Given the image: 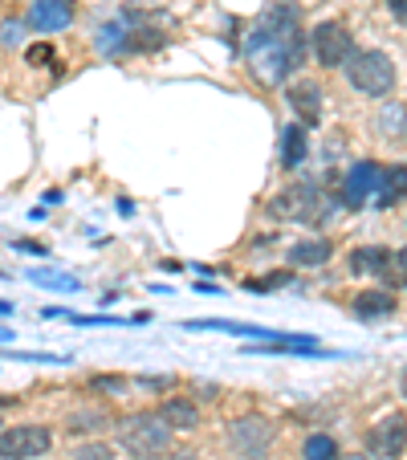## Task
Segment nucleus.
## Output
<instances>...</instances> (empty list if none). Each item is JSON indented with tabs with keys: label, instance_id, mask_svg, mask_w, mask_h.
Here are the masks:
<instances>
[{
	"label": "nucleus",
	"instance_id": "f257e3e1",
	"mask_svg": "<svg viewBox=\"0 0 407 460\" xmlns=\"http://www.w3.org/2000/svg\"><path fill=\"white\" fill-rule=\"evenodd\" d=\"M305 41H310V37L302 33V13H297V4H289V0L273 4V9L257 21L249 41H244V61H249L252 78H257L261 86H286L289 74H294L305 58Z\"/></svg>",
	"mask_w": 407,
	"mask_h": 460
},
{
	"label": "nucleus",
	"instance_id": "f03ea898",
	"mask_svg": "<svg viewBox=\"0 0 407 460\" xmlns=\"http://www.w3.org/2000/svg\"><path fill=\"white\" fill-rule=\"evenodd\" d=\"M119 448L135 460H155L172 448V428L164 424L159 411H135L119 424Z\"/></svg>",
	"mask_w": 407,
	"mask_h": 460
},
{
	"label": "nucleus",
	"instance_id": "7ed1b4c3",
	"mask_svg": "<svg viewBox=\"0 0 407 460\" xmlns=\"http://www.w3.org/2000/svg\"><path fill=\"white\" fill-rule=\"evenodd\" d=\"M269 217L273 220H302V225H322L330 220V196H322L314 183H294L281 196L269 200Z\"/></svg>",
	"mask_w": 407,
	"mask_h": 460
},
{
	"label": "nucleus",
	"instance_id": "20e7f679",
	"mask_svg": "<svg viewBox=\"0 0 407 460\" xmlns=\"http://www.w3.org/2000/svg\"><path fill=\"white\" fill-rule=\"evenodd\" d=\"M347 78H350V86L363 90V94L383 98V94H391V86H395V61L379 49H363L347 61Z\"/></svg>",
	"mask_w": 407,
	"mask_h": 460
},
{
	"label": "nucleus",
	"instance_id": "39448f33",
	"mask_svg": "<svg viewBox=\"0 0 407 460\" xmlns=\"http://www.w3.org/2000/svg\"><path fill=\"white\" fill-rule=\"evenodd\" d=\"M278 440V428L269 424L265 416H241L228 424V448L241 460H261Z\"/></svg>",
	"mask_w": 407,
	"mask_h": 460
},
{
	"label": "nucleus",
	"instance_id": "423d86ee",
	"mask_svg": "<svg viewBox=\"0 0 407 460\" xmlns=\"http://www.w3.org/2000/svg\"><path fill=\"white\" fill-rule=\"evenodd\" d=\"M310 45H314V58L326 66V70H338L355 58V37L342 21H322L318 29L310 33Z\"/></svg>",
	"mask_w": 407,
	"mask_h": 460
},
{
	"label": "nucleus",
	"instance_id": "0eeeda50",
	"mask_svg": "<svg viewBox=\"0 0 407 460\" xmlns=\"http://www.w3.org/2000/svg\"><path fill=\"white\" fill-rule=\"evenodd\" d=\"M53 432L41 424H17L0 432V460H33L41 452H49Z\"/></svg>",
	"mask_w": 407,
	"mask_h": 460
},
{
	"label": "nucleus",
	"instance_id": "6e6552de",
	"mask_svg": "<svg viewBox=\"0 0 407 460\" xmlns=\"http://www.w3.org/2000/svg\"><path fill=\"white\" fill-rule=\"evenodd\" d=\"M350 273H371V278L387 281V286H407L403 265H399V252L371 244V249H355L350 252Z\"/></svg>",
	"mask_w": 407,
	"mask_h": 460
},
{
	"label": "nucleus",
	"instance_id": "1a4fd4ad",
	"mask_svg": "<svg viewBox=\"0 0 407 460\" xmlns=\"http://www.w3.org/2000/svg\"><path fill=\"white\" fill-rule=\"evenodd\" d=\"M367 448L371 456H383V460H395L407 452V416H383L379 424L367 432Z\"/></svg>",
	"mask_w": 407,
	"mask_h": 460
},
{
	"label": "nucleus",
	"instance_id": "9d476101",
	"mask_svg": "<svg viewBox=\"0 0 407 460\" xmlns=\"http://www.w3.org/2000/svg\"><path fill=\"white\" fill-rule=\"evenodd\" d=\"M379 180H383V167L375 159H358L347 172V180H342V204L347 208H363L375 191H379Z\"/></svg>",
	"mask_w": 407,
	"mask_h": 460
},
{
	"label": "nucleus",
	"instance_id": "9b49d317",
	"mask_svg": "<svg viewBox=\"0 0 407 460\" xmlns=\"http://www.w3.org/2000/svg\"><path fill=\"white\" fill-rule=\"evenodd\" d=\"M74 21V9L70 0H33V9H29V29L37 33H61V29Z\"/></svg>",
	"mask_w": 407,
	"mask_h": 460
},
{
	"label": "nucleus",
	"instance_id": "f8f14e48",
	"mask_svg": "<svg viewBox=\"0 0 407 460\" xmlns=\"http://www.w3.org/2000/svg\"><path fill=\"white\" fill-rule=\"evenodd\" d=\"M322 90H318V82H297L294 90H289V106L297 111V119L305 122V127H318V119H322Z\"/></svg>",
	"mask_w": 407,
	"mask_h": 460
},
{
	"label": "nucleus",
	"instance_id": "ddd939ff",
	"mask_svg": "<svg viewBox=\"0 0 407 460\" xmlns=\"http://www.w3.org/2000/svg\"><path fill=\"white\" fill-rule=\"evenodd\" d=\"M159 416H164V424L172 428V432H196L199 428V408L191 400H167L164 408H159Z\"/></svg>",
	"mask_w": 407,
	"mask_h": 460
},
{
	"label": "nucleus",
	"instance_id": "4468645a",
	"mask_svg": "<svg viewBox=\"0 0 407 460\" xmlns=\"http://www.w3.org/2000/svg\"><path fill=\"white\" fill-rule=\"evenodd\" d=\"M399 200H407V167H383L375 204H379V208H395Z\"/></svg>",
	"mask_w": 407,
	"mask_h": 460
},
{
	"label": "nucleus",
	"instance_id": "2eb2a0df",
	"mask_svg": "<svg viewBox=\"0 0 407 460\" xmlns=\"http://www.w3.org/2000/svg\"><path fill=\"white\" fill-rule=\"evenodd\" d=\"M330 241H302L289 249V265H302V270H318V265H326L330 261Z\"/></svg>",
	"mask_w": 407,
	"mask_h": 460
},
{
	"label": "nucleus",
	"instance_id": "dca6fc26",
	"mask_svg": "<svg viewBox=\"0 0 407 460\" xmlns=\"http://www.w3.org/2000/svg\"><path fill=\"white\" fill-rule=\"evenodd\" d=\"M302 159H305V127H294V122H289V127L281 130V167L294 172Z\"/></svg>",
	"mask_w": 407,
	"mask_h": 460
},
{
	"label": "nucleus",
	"instance_id": "f3484780",
	"mask_svg": "<svg viewBox=\"0 0 407 460\" xmlns=\"http://www.w3.org/2000/svg\"><path fill=\"white\" fill-rule=\"evenodd\" d=\"M395 310V297L383 294V289H367V294H355V314L363 318H383V314Z\"/></svg>",
	"mask_w": 407,
	"mask_h": 460
},
{
	"label": "nucleus",
	"instance_id": "a211bd4d",
	"mask_svg": "<svg viewBox=\"0 0 407 460\" xmlns=\"http://www.w3.org/2000/svg\"><path fill=\"white\" fill-rule=\"evenodd\" d=\"M302 460H338L334 436H326V432L310 436V440H305V448H302Z\"/></svg>",
	"mask_w": 407,
	"mask_h": 460
},
{
	"label": "nucleus",
	"instance_id": "6ab92c4d",
	"mask_svg": "<svg viewBox=\"0 0 407 460\" xmlns=\"http://www.w3.org/2000/svg\"><path fill=\"white\" fill-rule=\"evenodd\" d=\"M29 281H37V286H49V289H66V294H78V278H70V273L29 270Z\"/></svg>",
	"mask_w": 407,
	"mask_h": 460
},
{
	"label": "nucleus",
	"instance_id": "aec40b11",
	"mask_svg": "<svg viewBox=\"0 0 407 460\" xmlns=\"http://www.w3.org/2000/svg\"><path fill=\"white\" fill-rule=\"evenodd\" d=\"M70 424V432H102V424H111V416L106 411H78Z\"/></svg>",
	"mask_w": 407,
	"mask_h": 460
},
{
	"label": "nucleus",
	"instance_id": "412c9836",
	"mask_svg": "<svg viewBox=\"0 0 407 460\" xmlns=\"http://www.w3.org/2000/svg\"><path fill=\"white\" fill-rule=\"evenodd\" d=\"M25 21H0V45L4 49H17L21 41H25Z\"/></svg>",
	"mask_w": 407,
	"mask_h": 460
},
{
	"label": "nucleus",
	"instance_id": "4be33fe9",
	"mask_svg": "<svg viewBox=\"0 0 407 460\" xmlns=\"http://www.w3.org/2000/svg\"><path fill=\"white\" fill-rule=\"evenodd\" d=\"M289 281H294V270H281V273H269V278L249 281V289L252 294H269V289H281V286H289Z\"/></svg>",
	"mask_w": 407,
	"mask_h": 460
},
{
	"label": "nucleus",
	"instance_id": "5701e85b",
	"mask_svg": "<svg viewBox=\"0 0 407 460\" xmlns=\"http://www.w3.org/2000/svg\"><path fill=\"white\" fill-rule=\"evenodd\" d=\"M159 45H164V33H155V29H139L127 37V49H159Z\"/></svg>",
	"mask_w": 407,
	"mask_h": 460
},
{
	"label": "nucleus",
	"instance_id": "b1692460",
	"mask_svg": "<svg viewBox=\"0 0 407 460\" xmlns=\"http://www.w3.org/2000/svg\"><path fill=\"white\" fill-rule=\"evenodd\" d=\"M74 460H114V448H111V444H102V440L82 444V448L74 452Z\"/></svg>",
	"mask_w": 407,
	"mask_h": 460
},
{
	"label": "nucleus",
	"instance_id": "393cba45",
	"mask_svg": "<svg viewBox=\"0 0 407 460\" xmlns=\"http://www.w3.org/2000/svg\"><path fill=\"white\" fill-rule=\"evenodd\" d=\"M90 387H94V391H122L127 383L114 379V375H94V379H90Z\"/></svg>",
	"mask_w": 407,
	"mask_h": 460
},
{
	"label": "nucleus",
	"instance_id": "a878e982",
	"mask_svg": "<svg viewBox=\"0 0 407 460\" xmlns=\"http://www.w3.org/2000/svg\"><path fill=\"white\" fill-rule=\"evenodd\" d=\"M29 66H53V49H49V45H33V49H29Z\"/></svg>",
	"mask_w": 407,
	"mask_h": 460
},
{
	"label": "nucleus",
	"instance_id": "bb28decb",
	"mask_svg": "<svg viewBox=\"0 0 407 460\" xmlns=\"http://www.w3.org/2000/svg\"><path fill=\"white\" fill-rule=\"evenodd\" d=\"M387 9L399 13V17H407V0H387Z\"/></svg>",
	"mask_w": 407,
	"mask_h": 460
},
{
	"label": "nucleus",
	"instance_id": "cd10ccee",
	"mask_svg": "<svg viewBox=\"0 0 407 460\" xmlns=\"http://www.w3.org/2000/svg\"><path fill=\"white\" fill-rule=\"evenodd\" d=\"M175 460H199L196 452H175Z\"/></svg>",
	"mask_w": 407,
	"mask_h": 460
},
{
	"label": "nucleus",
	"instance_id": "c85d7f7f",
	"mask_svg": "<svg viewBox=\"0 0 407 460\" xmlns=\"http://www.w3.org/2000/svg\"><path fill=\"white\" fill-rule=\"evenodd\" d=\"M0 342H13V331H0Z\"/></svg>",
	"mask_w": 407,
	"mask_h": 460
},
{
	"label": "nucleus",
	"instance_id": "c756f323",
	"mask_svg": "<svg viewBox=\"0 0 407 460\" xmlns=\"http://www.w3.org/2000/svg\"><path fill=\"white\" fill-rule=\"evenodd\" d=\"M0 314H13V305H9V302H0Z\"/></svg>",
	"mask_w": 407,
	"mask_h": 460
},
{
	"label": "nucleus",
	"instance_id": "7c9ffc66",
	"mask_svg": "<svg viewBox=\"0 0 407 460\" xmlns=\"http://www.w3.org/2000/svg\"><path fill=\"white\" fill-rule=\"evenodd\" d=\"M403 395H407V371H403Z\"/></svg>",
	"mask_w": 407,
	"mask_h": 460
},
{
	"label": "nucleus",
	"instance_id": "2f4dec72",
	"mask_svg": "<svg viewBox=\"0 0 407 460\" xmlns=\"http://www.w3.org/2000/svg\"><path fill=\"white\" fill-rule=\"evenodd\" d=\"M0 428H4V424H0Z\"/></svg>",
	"mask_w": 407,
	"mask_h": 460
}]
</instances>
